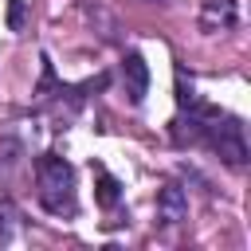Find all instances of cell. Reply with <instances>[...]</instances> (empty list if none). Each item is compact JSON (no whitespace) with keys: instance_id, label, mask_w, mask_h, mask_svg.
<instances>
[{"instance_id":"4","label":"cell","mask_w":251,"mask_h":251,"mask_svg":"<svg viewBox=\"0 0 251 251\" xmlns=\"http://www.w3.org/2000/svg\"><path fill=\"white\" fill-rule=\"evenodd\" d=\"M235 24H239V4H235V0H204V4H200V27H204L208 35L227 31V27H235Z\"/></svg>"},{"instance_id":"2","label":"cell","mask_w":251,"mask_h":251,"mask_svg":"<svg viewBox=\"0 0 251 251\" xmlns=\"http://www.w3.org/2000/svg\"><path fill=\"white\" fill-rule=\"evenodd\" d=\"M35 184H39V204L51 216H75L78 212V192H75V169L59 153L35 157Z\"/></svg>"},{"instance_id":"3","label":"cell","mask_w":251,"mask_h":251,"mask_svg":"<svg viewBox=\"0 0 251 251\" xmlns=\"http://www.w3.org/2000/svg\"><path fill=\"white\" fill-rule=\"evenodd\" d=\"M122 86H126V98L133 106L145 102V94H149V63L141 59V51H126L122 55Z\"/></svg>"},{"instance_id":"1","label":"cell","mask_w":251,"mask_h":251,"mask_svg":"<svg viewBox=\"0 0 251 251\" xmlns=\"http://www.w3.org/2000/svg\"><path fill=\"white\" fill-rule=\"evenodd\" d=\"M169 137H173V145H204V149H212L224 165H231V169H243L247 165V137H243V122L239 118H231V114H224L220 106H212V102H192V106H180V114L173 118V126H169Z\"/></svg>"},{"instance_id":"10","label":"cell","mask_w":251,"mask_h":251,"mask_svg":"<svg viewBox=\"0 0 251 251\" xmlns=\"http://www.w3.org/2000/svg\"><path fill=\"white\" fill-rule=\"evenodd\" d=\"M0 161H4V173H8V169L20 161V145H16V141H4V145H0Z\"/></svg>"},{"instance_id":"8","label":"cell","mask_w":251,"mask_h":251,"mask_svg":"<svg viewBox=\"0 0 251 251\" xmlns=\"http://www.w3.org/2000/svg\"><path fill=\"white\" fill-rule=\"evenodd\" d=\"M192 102H196V86L184 75V67H176V106H192Z\"/></svg>"},{"instance_id":"7","label":"cell","mask_w":251,"mask_h":251,"mask_svg":"<svg viewBox=\"0 0 251 251\" xmlns=\"http://www.w3.org/2000/svg\"><path fill=\"white\" fill-rule=\"evenodd\" d=\"M16 220H20L16 204H12V200H0V243H8V239H12V231H16Z\"/></svg>"},{"instance_id":"9","label":"cell","mask_w":251,"mask_h":251,"mask_svg":"<svg viewBox=\"0 0 251 251\" xmlns=\"http://www.w3.org/2000/svg\"><path fill=\"white\" fill-rule=\"evenodd\" d=\"M24 24H27V0H8V27L24 31Z\"/></svg>"},{"instance_id":"6","label":"cell","mask_w":251,"mask_h":251,"mask_svg":"<svg viewBox=\"0 0 251 251\" xmlns=\"http://www.w3.org/2000/svg\"><path fill=\"white\" fill-rule=\"evenodd\" d=\"M94 200H98V208H118L122 204V184H118V176L114 173H106V169H98V184H94Z\"/></svg>"},{"instance_id":"5","label":"cell","mask_w":251,"mask_h":251,"mask_svg":"<svg viewBox=\"0 0 251 251\" xmlns=\"http://www.w3.org/2000/svg\"><path fill=\"white\" fill-rule=\"evenodd\" d=\"M157 220H165V224H184L188 220V192L180 188V184H165L161 192H157Z\"/></svg>"}]
</instances>
